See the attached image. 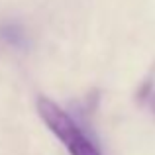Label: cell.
I'll list each match as a JSON object with an SVG mask.
<instances>
[{
    "label": "cell",
    "instance_id": "6da1fadb",
    "mask_svg": "<svg viewBox=\"0 0 155 155\" xmlns=\"http://www.w3.org/2000/svg\"><path fill=\"white\" fill-rule=\"evenodd\" d=\"M38 112L45 126L59 137V141L69 149L71 155H100L98 147L84 132L77 126V122L49 98H38Z\"/></svg>",
    "mask_w": 155,
    "mask_h": 155
},
{
    "label": "cell",
    "instance_id": "7a4b0ae2",
    "mask_svg": "<svg viewBox=\"0 0 155 155\" xmlns=\"http://www.w3.org/2000/svg\"><path fill=\"white\" fill-rule=\"evenodd\" d=\"M0 41L12 49H24L26 47V34L16 24H4L0 28Z\"/></svg>",
    "mask_w": 155,
    "mask_h": 155
},
{
    "label": "cell",
    "instance_id": "3957f363",
    "mask_svg": "<svg viewBox=\"0 0 155 155\" xmlns=\"http://www.w3.org/2000/svg\"><path fill=\"white\" fill-rule=\"evenodd\" d=\"M151 110H153V114H155V94H153V98H151Z\"/></svg>",
    "mask_w": 155,
    "mask_h": 155
}]
</instances>
